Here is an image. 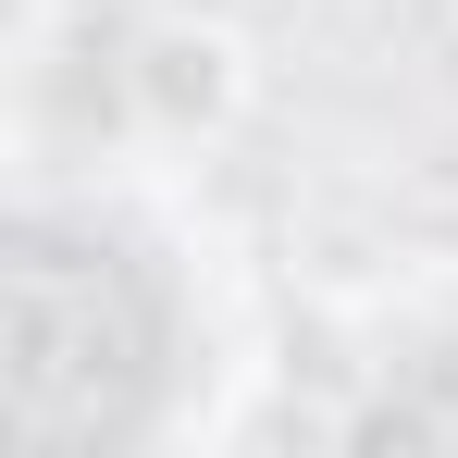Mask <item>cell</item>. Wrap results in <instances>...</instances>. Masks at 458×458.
<instances>
[{
  "instance_id": "6da1fadb",
  "label": "cell",
  "mask_w": 458,
  "mask_h": 458,
  "mask_svg": "<svg viewBox=\"0 0 458 458\" xmlns=\"http://www.w3.org/2000/svg\"><path fill=\"white\" fill-rule=\"evenodd\" d=\"M112 99L149 149H224L248 124V99H260V50L224 13H149L112 63Z\"/></svg>"
}]
</instances>
